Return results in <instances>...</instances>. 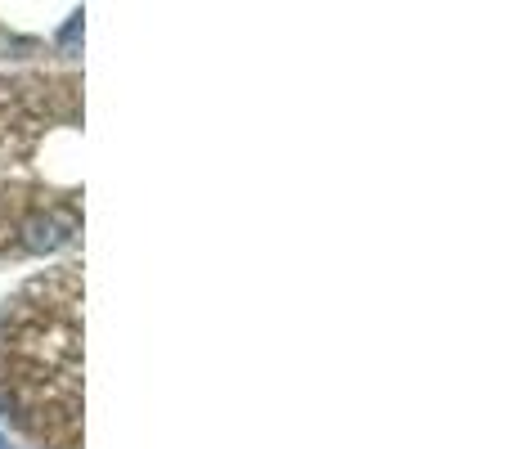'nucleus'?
Returning <instances> with one entry per match:
<instances>
[{"label":"nucleus","mask_w":512,"mask_h":449,"mask_svg":"<svg viewBox=\"0 0 512 449\" xmlns=\"http://www.w3.org/2000/svg\"><path fill=\"white\" fill-rule=\"evenodd\" d=\"M81 27H86V14L77 9V14L63 23V32H59V54H63V59H77V54H81Z\"/></svg>","instance_id":"nucleus-3"},{"label":"nucleus","mask_w":512,"mask_h":449,"mask_svg":"<svg viewBox=\"0 0 512 449\" xmlns=\"http://www.w3.org/2000/svg\"><path fill=\"white\" fill-rule=\"evenodd\" d=\"M0 409L41 449H81V270L23 283L0 315Z\"/></svg>","instance_id":"nucleus-2"},{"label":"nucleus","mask_w":512,"mask_h":449,"mask_svg":"<svg viewBox=\"0 0 512 449\" xmlns=\"http://www.w3.org/2000/svg\"><path fill=\"white\" fill-rule=\"evenodd\" d=\"M0 449H18V445H9V436H5V432H0Z\"/></svg>","instance_id":"nucleus-4"},{"label":"nucleus","mask_w":512,"mask_h":449,"mask_svg":"<svg viewBox=\"0 0 512 449\" xmlns=\"http://www.w3.org/2000/svg\"><path fill=\"white\" fill-rule=\"evenodd\" d=\"M81 81L27 72L0 81V261L50 256L81 234Z\"/></svg>","instance_id":"nucleus-1"}]
</instances>
